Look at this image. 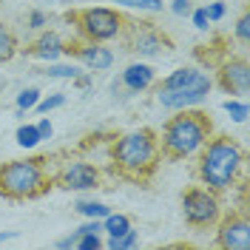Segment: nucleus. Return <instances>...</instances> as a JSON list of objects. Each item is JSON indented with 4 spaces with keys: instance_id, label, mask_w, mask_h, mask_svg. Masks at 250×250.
Returning a JSON list of instances; mask_svg holds the SVG:
<instances>
[{
    "instance_id": "24",
    "label": "nucleus",
    "mask_w": 250,
    "mask_h": 250,
    "mask_svg": "<svg viewBox=\"0 0 250 250\" xmlns=\"http://www.w3.org/2000/svg\"><path fill=\"white\" fill-rule=\"evenodd\" d=\"M62 103H65V94L54 91V94H48V97H40V100H37V105H34V111H37V114H48V111L60 108Z\"/></svg>"
},
{
    "instance_id": "14",
    "label": "nucleus",
    "mask_w": 250,
    "mask_h": 250,
    "mask_svg": "<svg viewBox=\"0 0 250 250\" xmlns=\"http://www.w3.org/2000/svg\"><path fill=\"white\" fill-rule=\"evenodd\" d=\"M120 85L128 94H142L156 85V71L148 62H131V65H125V71L120 74Z\"/></svg>"
},
{
    "instance_id": "4",
    "label": "nucleus",
    "mask_w": 250,
    "mask_h": 250,
    "mask_svg": "<svg viewBox=\"0 0 250 250\" xmlns=\"http://www.w3.org/2000/svg\"><path fill=\"white\" fill-rule=\"evenodd\" d=\"M48 156H26L0 165V196L6 199H37L48 193L54 182L48 173Z\"/></svg>"
},
{
    "instance_id": "21",
    "label": "nucleus",
    "mask_w": 250,
    "mask_h": 250,
    "mask_svg": "<svg viewBox=\"0 0 250 250\" xmlns=\"http://www.w3.org/2000/svg\"><path fill=\"white\" fill-rule=\"evenodd\" d=\"M43 74L51 80H74L80 74V68L71 62V65H54V62H48L46 68H43Z\"/></svg>"
},
{
    "instance_id": "3",
    "label": "nucleus",
    "mask_w": 250,
    "mask_h": 250,
    "mask_svg": "<svg viewBox=\"0 0 250 250\" xmlns=\"http://www.w3.org/2000/svg\"><path fill=\"white\" fill-rule=\"evenodd\" d=\"M213 134V120L210 114L199 108H182L176 111L168 123L162 125L159 137V151L162 159L168 162H182V159H193L202 151V145L210 140Z\"/></svg>"
},
{
    "instance_id": "13",
    "label": "nucleus",
    "mask_w": 250,
    "mask_h": 250,
    "mask_svg": "<svg viewBox=\"0 0 250 250\" xmlns=\"http://www.w3.org/2000/svg\"><path fill=\"white\" fill-rule=\"evenodd\" d=\"M26 57H34V60H46V62H54L57 57H62V51H65V40H62L60 34L54 29H46L31 46L20 48Z\"/></svg>"
},
{
    "instance_id": "16",
    "label": "nucleus",
    "mask_w": 250,
    "mask_h": 250,
    "mask_svg": "<svg viewBox=\"0 0 250 250\" xmlns=\"http://www.w3.org/2000/svg\"><path fill=\"white\" fill-rule=\"evenodd\" d=\"M103 230L108 233V239L123 236L125 230H131V219L125 216V213H108V216L103 219Z\"/></svg>"
},
{
    "instance_id": "23",
    "label": "nucleus",
    "mask_w": 250,
    "mask_h": 250,
    "mask_svg": "<svg viewBox=\"0 0 250 250\" xmlns=\"http://www.w3.org/2000/svg\"><path fill=\"white\" fill-rule=\"evenodd\" d=\"M222 108L230 114V120H233V123H245V120H248V103H245L242 97H239V100H233V97H230Z\"/></svg>"
},
{
    "instance_id": "25",
    "label": "nucleus",
    "mask_w": 250,
    "mask_h": 250,
    "mask_svg": "<svg viewBox=\"0 0 250 250\" xmlns=\"http://www.w3.org/2000/svg\"><path fill=\"white\" fill-rule=\"evenodd\" d=\"M114 3H123L128 9H140V12H162V0H114Z\"/></svg>"
},
{
    "instance_id": "32",
    "label": "nucleus",
    "mask_w": 250,
    "mask_h": 250,
    "mask_svg": "<svg viewBox=\"0 0 250 250\" xmlns=\"http://www.w3.org/2000/svg\"><path fill=\"white\" fill-rule=\"evenodd\" d=\"M171 12H173V15H179V17L190 15V0H173V3H171Z\"/></svg>"
},
{
    "instance_id": "8",
    "label": "nucleus",
    "mask_w": 250,
    "mask_h": 250,
    "mask_svg": "<svg viewBox=\"0 0 250 250\" xmlns=\"http://www.w3.org/2000/svg\"><path fill=\"white\" fill-rule=\"evenodd\" d=\"M210 88H213V80L208 77L205 71H196L193 80H188L185 85H179V88H159L156 85V103L162 108H171V111L193 108V105H199L205 97L210 94Z\"/></svg>"
},
{
    "instance_id": "2",
    "label": "nucleus",
    "mask_w": 250,
    "mask_h": 250,
    "mask_svg": "<svg viewBox=\"0 0 250 250\" xmlns=\"http://www.w3.org/2000/svg\"><path fill=\"white\" fill-rule=\"evenodd\" d=\"M196 156H199L196 176L213 193H225V190L239 185V179L245 173V162H248L242 142L236 137H228V134H216V131L210 134V140L205 142Z\"/></svg>"
},
{
    "instance_id": "22",
    "label": "nucleus",
    "mask_w": 250,
    "mask_h": 250,
    "mask_svg": "<svg viewBox=\"0 0 250 250\" xmlns=\"http://www.w3.org/2000/svg\"><path fill=\"white\" fill-rule=\"evenodd\" d=\"M40 100V88H23L17 94V117H23L26 111H31Z\"/></svg>"
},
{
    "instance_id": "1",
    "label": "nucleus",
    "mask_w": 250,
    "mask_h": 250,
    "mask_svg": "<svg viewBox=\"0 0 250 250\" xmlns=\"http://www.w3.org/2000/svg\"><path fill=\"white\" fill-rule=\"evenodd\" d=\"M108 156L111 168L120 179L134 182V185H148L162 162L159 137L154 128H137V131L120 134L111 142Z\"/></svg>"
},
{
    "instance_id": "15",
    "label": "nucleus",
    "mask_w": 250,
    "mask_h": 250,
    "mask_svg": "<svg viewBox=\"0 0 250 250\" xmlns=\"http://www.w3.org/2000/svg\"><path fill=\"white\" fill-rule=\"evenodd\" d=\"M17 51H20V46H17L15 31L9 29V26H3V23H0V62H9Z\"/></svg>"
},
{
    "instance_id": "19",
    "label": "nucleus",
    "mask_w": 250,
    "mask_h": 250,
    "mask_svg": "<svg viewBox=\"0 0 250 250\" xmlns=\"http://www.w3.org/2000/svg\"><path fill=\"white\" fill-rule=\"evenodd\" d=\"M15 137H17V145H20V148H34V145L40 142V131H37L34 123H26V125L17 128Z\"/></svg>"
},
{
    "instance_id": "9",
    "label": "nucleus",
    "mask_w": 250,
    "mask_h": 250,
    "mask_svg": "<svg viewBox=\"0 0 250 250\" xmlns=\"http://www.w3.org/2000/svg\"><path fill=\"white\" fill-rule=\"evenodd\" d=\"M216 248L222 250H250V216L248 208H236L216 222Z\"/></svg>"
},
{
    "instance_id": "7",
    "label": "nucleus",
    "mask_w": 250,
    "mask_h": 250,
    "mask_svg": "<svg viewBox=\"0 0 250 250\" xmlns=\"http://www.w3.org/2000/svg\"><path fill=\"white\" fill-rule=\"evenodd\" d=\"M219 216H222V202L219 193H213L205 185H193L182 193V219L190 228H216Z\"/></svg>"
},
{
    "instance_id": "29",
    "label": "nucleus",
    "mask_w": 250,
    "mask_h": 250,
    "mask_svg": "<svg viewBox=\"0 0 250 250\" xmlns=\"http://www.w3.org/2000/svg\"><path fill=\"white\" fill-rule=\"evenodd\" d=\"M46 26H48V15H46V12L31 9V12H29V29L40 31V29H46Z\"/></svg>"
},
{
    "instance_id": "5",
    "label": "nucleus",
    "mask_w": 250,
    "mask_h": 250,
    "mask_svg": "<svg viewBox=\"0 0 250 250\" xmlns=\"http://www.w3.org/2000/svg\"><path fill=\"white\" fill-rule=\"evenodd\" d=\"M65 20L77 29V34L83 40H91V43H108L117 40L120 31L125 26V15L108 6H85V9H71Z\"/></svg>"
},
{
    "instance_id": "11",
    "label": "nucleus",
    "mask_w": 250,
    "mask_h": 250,
    "mask_svg": "<svg viewBox=\"0 0 250 250\" xmlns=\"http://www.w3.org/2000/svg\"><path fill=\"white\" fill-rule=\"evenodd\" d=\"M62 54H68V57H74L80 60L88 71H108L111 65H114V51L105 48L103 43H91V40H71V43H65V51Z\"/></svg>"
},
{
    "instance_id": "33",
    "label": "nucleus",
    "mask_w": 250,
    "mask_h": 250,
    "mask_svg": "<svg viewBox=\"0 0 250 250\" xmlns=\"http://www.w3.org/2000/svg\"><path fill=\"white\" fill-rule=\"evenodd\" d=\"M17 233H0V245H3V242H6V239H15Z\"/></svg>"
},
{
    "instance_id": "17",
    "label": "nucleus",
    "mask_w": 250,
    "mask_h": 250,
    "mask_svg": "<svg viewBox=\"0 0 250 250\" xmlns=\"http://www.w3.org/2000/svg\"><path fill=\"white\" fill-rule=\"evenodd\" d=\"M74 210H77V213H83V216H88V219H105L111 213L108 205L94 202V199H80V202L74 205Z\"/></svg>"
},
{
    "instance_id": "18",
    "label": "nucleus",
    "mask_w": 250,
    "mask_h": 250,
    "mask_svg": "<svg viewBox=\"0 0 250 250\" xmlns=\"http://www.w3.org/2000/svg\"><path fill=\"white\" fill-rule=\"evenodd\" d=\"M199 68H193V65H182V68H176V71H171L168 77L159 83V88H179V85H185L188 80H193V74H196Z\"/></svg>"
},
{
    "instance_id": "26",
    "label": "nucleus",
    "mask_w": 250,
    "mask_h": 250,
    "mask_svg": "<svg viewBox=\"0 0 250 250\" xmlns=\"http://www.w3.org/2000/svg\"><path fill=\"white\" fill-rule=\"evenodd\" d=\"M236 40H239V43H242V46H248L250 43V12L248 9H245V12H242V17H239V20H236Z\"/></svg>"
},
{
    "instance_id": "31",
    "label": "nucleus",
    "mask_w": 250,
    "mask_h": 250,
    "mask_svg": "<svg viewBox=\"0 0 250 250\" xmlns=\"http://www.w3.org/2000/svg\"><path fill=\"white\" fill-rule=\"evenodd\" d=\"M37 125V131H40V140H51V134H54V125L48 123V117H43L40 123H34Z\"/></svg>"
},
{
    "instance_id": "27",
    "label": "nucleus",
    "mask_w": 250,
    "mask_h": 250,
    "mask_svg": "<svg viewBox=\"0 0 250 250\" xmlns=\"http://www.w3.org/2000/svg\"><path fill=\"white\" fill-rule=\"evenodd\" d=\"M74 233H77V239H74V248H77V250H97V248H103L100 233H80V230H74Z\"/></svg>"
},
{
    "instance_id": "10",
    "label": "nucleus",
    "mask_w": 250,
    "mask_h": 250,
    "mask_svg": "<svg viewBox=\"0 0 250 250\" xmlns=\"http://www.w3.org/2000/svg\"><path fill=\"white\" fill-rule=\"evenodd\" d=\"M100 179H103V173L91 162H68L51 176V182L62 190H94V188H100Z\"/></svg>"
},
{
    "instance_id": "30",
    "label": "nucleus",
    "mask_w": 250,
    "mask_h": 250,
    "mask_svg": "<svg viewBox=\"0 0 250 250\" xmlns=\"http://www.w3.org/2000/svg\"><path fill=\"white\" fill-rule=\"evenodd\" d=\"M190 20H193V26L199 31H208V26H210V20H208V15H205V6L202 9H190Z\"/></svg>"
},
{
    "instance_id": "12",
    "label": "nucleus",
    "mask_w": 250,
    "mask_h": 250,
    "mask_svg": "<svg viewBox=\"0 0 250 250\" xmlns=\"http://www.w3.org/2000/svg\"><path fill=\"white\" fill-rule=\"evenodd\" d=\"M219 85L225 94H233V97H245L250 88V62L245 54H230L228 60L219 65Z\"/></svg>"
},
{
    "instance_id": "28",
    "label": "nucleus",
    "mask_w": 250,
    "mask_h": 250,
    "mask_svg": "<svg viewBox=\"0 0 250 250\" xmlns=\"http://www.w3.org/2000/svg\"><path fill=\"white\" fill-rule=\"evenodd\" d=\"M225 12H228L225 0H213V3H208V6H205V15H208V20H210V23H219V20L225 17Z\"/></svg>"
},
{
    "instance_id": "20",
    "label": "nucleus",
    "mask_w": 250,
    "mask_h": 250,
    "mask_svg": "<svg viewBox=\"0 0 250 250\" xmlns=\"http://www.w3.org/2000/svg\"><path fill=\"white\" fill-rule=\"evenodd\" d=\"M140 245V233L131 228V230H125L123 236H114V239H108V248L111 250H134Z\"/></svg>"
},
{
    "instance_id": "6",
    "label": "nucleus",
    "mask_w": 250,
    "mask_h": 250,
    "mask_svg": "<svg viewBox=\"0 0 250 250\" xmlns=\"http://www.w3.org/2000/svg\"><path fill=\"white\" fill-rule=\"evenodd\" d=\"M125 51L137 54V57H159L173 51V40L151 20H137V17H125V26L120 31Z\"/></svg>"
}]
</instances>
